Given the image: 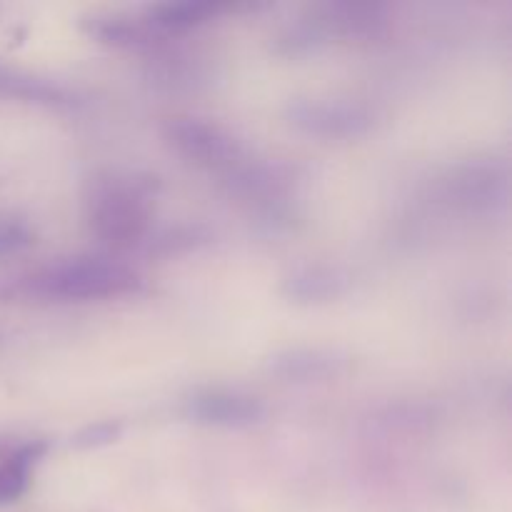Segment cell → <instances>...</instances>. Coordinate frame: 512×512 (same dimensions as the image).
Masks as SVG:
<instances>
[{
  "instance_id": "cell-1",
  "label": "cell",
  "mask_w": 512,
  "mask_h": 512,
  "mask_svg": "<svg viewBox=\"0 0 512 512\" xmlns=\"http://www.w3.org/2000/svg\"><path fill=\"white\" fill-rule=\"evenodd\" d=\"M153 180L140 175H105L90 183L85 220L100 243L138 248L153 233Z\"/></svg>"
},
{
  "instance_id": "cell-2",
  "label": "cell",
  "mask_w": 512,
  "mask_h": 512,
  "mask_svg": "<svg viewBox=\"0 0 512 512\" xmlns=\"http://www.w3.org/2000/svg\"><path fill=\"white\" fill-rule=\"evenodd\" d=\"M143 278L113 258H70L28 273L13 285V293L55 303L120 298L135 293Z\"/></svg>"
},
{
  "instance_id": "cell-3",
  "label": "cell",
  "mask_w": 512,
  "mask_h": 512,
  "mask_svg": "<svg viewBox=\"0 0 512 512\" xmlns=\"http://www.w3.org/2000/svg\"><path fill=\"white\" fill-rule=\"evenodd\" d=\"M165 138L173 145L175 153L183 155L188 163L218 173L220 178L233 173L253 155L245 148L243 140L230 133L228 128L215 120L193 118V115L170 120L165 125Z\"/></svg>"
},
{
  "instance_id": "cell-4",
  "label": "cell",
  "mask_w": 512,
  "mask_h": 512,
  "mask_svg": "<svg viewBox=\"0 0 512 512\" xmlns=\"http://www.w3.org/2000/svg\"><path fill=\"white\" fill-rule=\"evenodd\" d=\"M435 193L458 213H495L510 198L508 165L498 160L460 163L438 178Z\"/></svg>"
},
{
  "instance_id": "cell-5",
  "label": "cell",
  "mask_w": 512,
  "mask_h": 512,
  "mask_svg": "<svg viewBox=\"0 0 512 512\" xmlns=\"http://www.w3.org/2000/svg\"><path fill=\"white\" fill-rule=\"evenodd\" d=\"M285 118L298 133L320 140H358L375 128L378 118L370 105L343 98H295Z\"/></svg>"
},
{
  "instance_id": "cell-6",
  "label": "cell",
  "mask_w": 512,
  "mask_h": 512,
  "mask_svg": "<svg viewBox=\"0 0 512 512\" xmlns=\"http://www.w3.org/2000/svg\"><path fill=\"white\" fill-rule=\"evenodd\" d=\"M268 415V408L255 395L243 390L205 388L185 398L183 418L203 428L245 430L260 425Z\"/></svg>"
},
{
  "instance_id": "cell-7",
  "label": "cell",
  "mask_w": 512,
  "mask_h": 512,
  "mask_svg": "<svg viewBox=\"0 0 512 512\" xmlns=\"http://www.w3.org/2000/svg\"><path fill=\"white\" fill-rule=\"evenodd\" d=\"M350 358L340 350L318 348V345H300V348H285L280 353L270 355L265 370L280 383L310 385L328 383L345 373Z\"/></svg>"
},
{
  "instance_id": "cell-8",
  "label": "cell",
  "mask_w": 512,
  "mask_h": 512,
  "mask_svg": "<svg viewBox=\"0 0 512 512\" xmlns=\"http://www.w3.org/2000/svg\"><path fill=\"white\" fill-rule=\"evenodd\" d=\"M353 288V275L343 265L308 263L293 268L280 283V293L295 305H328L345 298Z\"/></svg>"
},
{
  "instance_id": "cell-9",
  "label": "cell",
  "mask_w": 512,
  "mask_h": 512,
  "mask_svg": "<svg viewBox=\"0 0 512 512\" xmlns=\"http://www.w3.org/2000/svg\"><path fill=\"white\" fill-rule=\"evenodd\" d=\"M328 38L368 40L388 30V8L380 3H328L313 8Z\"/></svg>"
},
{
  "instance_id": "cell-10",
  "label": "cell",
  "mask_w": 512,
  "mask_h": 512,
  "mask_svg": "<svg viewBox=\"0 0 512 512\" xmlns=\"http://www.w3.org/2000/svg\"><path fill=\"white\" fill-rule=\"evenodd\" d=\"M0 95L23 100V103L45 105V108H75L83 103L80 95L68 85L23 73V70L3 68V65H0Z\"/></svg>"
},
{
  "instance_id": "cell-11",
  "label": "cell",
  "mask_w": 512,
  "mask_h": 512,
  "mask_svg": "<svg viewBox=\"0 0 512 512\" xmlns=\"http://www.w3.org/2000/svg\"><path fill=\"white\" fill-rule=\"evenodd\" d=\"M223 5L203 3V0H178V3L150 5L143 13V23L153 30L158 38L165 35H180L188 30L200 28L223 13Z\"/></svg>"
},
{
  "instance_id": "cell-12",
  "label": "cell",
  "mask_w": 512,
  "mask_h": 512,
  "mask_svg": "<svg viewBox=\"0 0 512 512\" xmlns=\"http://www.w3.org/2000/svg\"><path fill=\"white\" fill-rule=\"evenodd\" d=\"M85 33L98 43L115 45V48H150L160 40L143 18H128V15H95L85 20Z\"/></svg>"
},
{
  "instance_id": "cell-13",
  "label": "cell",
  "mask_w": 512,
  "mask_h": 512,
  "mask_svg": "<svg viewBox=\"0 0 512 512\" xmlns=\"http://www.w3.org/2000/svg\"><path fill=\"white\" fill-rule=\"evenodd\" d=\"M48 453V445L43 440H33L20 448H15L8 458L0 463V505H10L25 495L30 485L35 465Z\"/></svg>"
},
{
  "instance_id": "cell-14",
  "label": "cell",
  "mask_w": 512,
  "mask_h": 512,
  "mask_svg": "<svg viewBox=\"0 0 512 512\" xmlns=\"http://www.w3.org/2000/svg\"><path fill=\"white\" fill-rule=\"evenodd\" d=\"M210 238L213 235L203 225H175V228L160 230V233H150L145 245L155 255H180L203 248L210 243Z\"/></svg>"
},
{
  "instance_id": "cell-15",
  "label": "cell",
  "mask_w": 512,
  "mask_h": 512,
  "mask_svg": "<svg viewBox=\"0 0 512 512\" xmlns=\"http://www.w3.org/2000/svg\"><path fill=\"white\" fill-rule=\"evenodd\" d=\"M123 435V423L120 420H100V423L85 425L70 438V445L75 450H98L105 445L115 443Z\"/></svg>"
},
{
  "instance_id": "cell-16",
  "label": "cell",
  "mask_w": 512,
  "mask_h": 512,
  "mask_svg": "<svg viewBox=\"0 0 512 512\" xmlns=\"http://www.w3.org/2000/svg\"><path fill=\"white\" fill-rule=\"evenodd\" d=\"M33 230L25 220L0 218V258L18 255L33 245Z\"/></svg>"
}]
</instances>
